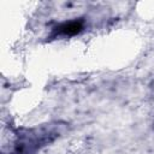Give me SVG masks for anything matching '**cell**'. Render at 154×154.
<instances>
[{"label":"cell","mask_w":154,"mask_h":154,"mask_svg":"<svg viewBox=\"0 0 154 154\" xmlns=\"http://www.w3.org/2000/svg\"><path fill=\"white\" fill-rule=\"evenodd\" d=\"M69 130L65 122H49L32 128L18 129L13 144L14 154H37Z\"/></svg>","instance_id":"6da1fadb"},{"label":"cell","mask_w":154,"mask_h":154,"mask_svg":"<svg viewBox=\"0 0 154 154\" xmlns=\"http://www.w3.org/2000/svg\"><path fill=\"white\" fill-rule=\"evenodd\" d=\"M84 29V19L83 18H76L71 20L63 22L53 28V36H63V37H70L79 34Z\"/></svg>","instance_id":"7a4b0ae2"},{"label":"cell","mask_w":154,"mask_h":154,"mask_svg":"<svg viewBox=\"0 0 154 154\" xmlns=\"http://www.w3.org/2000/svg\"><path fill=\"white\" fill-rule=\"evenodd\" d=\"M153 129H154V123H153Z\"/></svg>","instance_id":"3957f363"}]
</instances>
